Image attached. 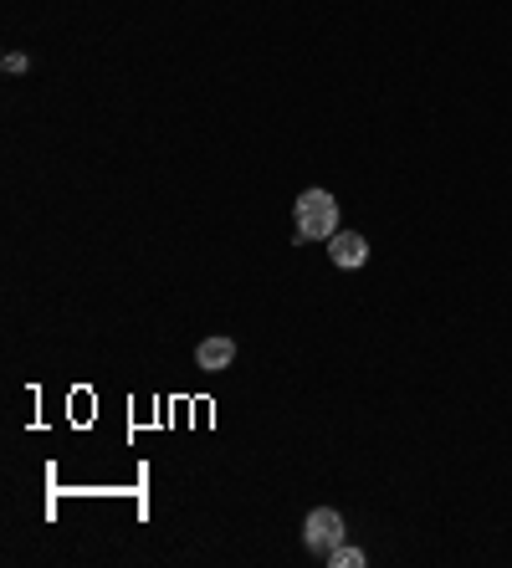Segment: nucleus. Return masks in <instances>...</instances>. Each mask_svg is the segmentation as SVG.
I'll return each mask as SVG.
<instances>
[{"mask_svg":"<svg viewBox=\"0 0 512 568\" xmlns=\"http://www.w3.org/2000/svg\"><path fill=\"white\" fill-rule=\"evenodd\" d=\"M303 538H308V548H313V553H333L338 543H344V517H338L333 507H318V512H308V522H303Z\"/></svg>","mask_w":512,"mask_h":568,"instance_id":"f03ea898","label":"nucleus"},{"mask_svg":"<svg viewBox=\"0 0 512 568\" xmlns=\"http://www.w3.org/2000/svg\"><path fill=\"white\" fill-rule=\"evenodd\" d=\"M292 215H297V236L303 241H328L338 231V200L328 190H303Z\"/></svg>","mask_w":512,"mask_h":568,"instance_id":"f257e3e1","label":"nucleus"},{"mask_svg":"<svg viewBox=\"0 0 512 568\" xmlns=\"http://www.w3.org/2000/svg\"><path fill=\"white\" fill-rule=\"evenodd\" d=\"M328 256L338 261V267H364V261H369V241L359 231H333L328 236Z\"/></svg>","mask_w":512,"mask_h":568,"instance_id":"7ed1b4c3","label":"nucleus"},{"mask_svg":"<svg viewBox=\"0 0 512 568\" xmlns=\"http://www.w3.org/2000/svg\"><path fill=\"white\" fill-rule=\"evenodd\" d=\"M328 563H333V568H364V548H349V543H338V548L328 553Z\"/></svg>","mask_w":512,"mask_h":568,"instance_id":"39448f33","label":"nucleus"},{"mask_svg":"<svg viewBox=\"0 0 512 568\" xmlns=\"http://www.w3.org/2000/svg\"><path fill=\"white\" fill-rule=\"evenodd\" d=\"M195 359H200V369L221 374V369H231V364H236V343H231V338H205V343L195 348Z\"/></svg>","mask_w":512,"mask_h":568,"instance_id":"20e7f679","label":"nucleus"},{"mask_svg":"<svg viewBox=\"0 0 512 568\" xmlns=\"http://www.w3.org/2000/svg\"><path fill=\"white\" fill-rule=\"evenodd\" d=\"M26 67H31V62H26L21 52H11V57H6V72H26Z\"/></svg>","mask_w":512,"mask_h":568,"instance_id":"423d86ee","label":"nucleus"}]
</instances>
